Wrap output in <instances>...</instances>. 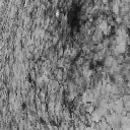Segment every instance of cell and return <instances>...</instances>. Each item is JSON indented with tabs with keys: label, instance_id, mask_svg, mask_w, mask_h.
I'll use <instances>...</instances> for the list:
<instances>
[{
	"label": "cell",
	"instance_id": "1",
	"mask_svg": "<svg viewBox=\"0 0 130 130\" xmlns=\"http://www.w3.org/2000/svg\"><path fill=\"white\" fill-rule=\"evenodd\" d=\"M123 100H124V102H125V103H126V102H130V95H126V96H124Z\"/></svg>",
	"mask_w": 130,
	"mask_h": 130
}]
</instances>
